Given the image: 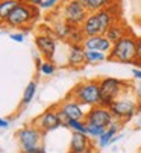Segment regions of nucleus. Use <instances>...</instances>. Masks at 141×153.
I'll return each instance as SVG.
<instances>
[{
    "mask_svg": "<svg viewBox=\"0 0 141 153\" xmlns=\"http://www.w3.org/2000/svg\"><path fill=\"white\" fill-rule=\"evenodd\" d=\"M140 108H141V102L137 99L134 90L129 88L120 97H117L112 102V105L109 106V111L112 112L115 120H120L123 123H128L135 115H138Z\"/></svg>",
    "mask_w": 141,
    "mask_h": 153,
    "instance_id": "nucleus-1",
    "label": "nucleus"
},
{
    "mask_svg": "<svg viewBox=\"0 0 141 153\" xmlns=\"http://www.w3.org/2000/svg\"><path fill=\"white\" fill-rule=\"evenodd\" d=\"M70 99H73L76 102H79L84 106L93 108L100 105V83L99 80H84L81 83H78L73 91L68 94Z\"/></svg>",
    "mask_w": 141,
    "mask_h": 153,
    "instance_id": "nucleus-2",
    "label": "nucleus"
},
{
    "mask_svg": "<svg viewBox=\"0 0 141 153\" xmlns=\"http://www.w3.org/2000/svg\"><path fill=\"white\" fill-rule=\"evenodd\" d=\"M135 55H137V38L132 33H128L112 44V49L108 53L106 61L120 62V64H135Z\"/></svg>",
    "mask_w": 141,
    "mask_h": 153,
    "instance_id": "nucleus-3",
    "label": "nucleus"
},
{
    "mask_svg": "<svg viewBox=\"0 0 141 153\" xmlns=\"http://www.w3.org/2000/svg\"><path fill=\"white\" fill-rule=\"evenodd\" d=\"M100 83V105L105 108H109L112 102L120 97L126 90L131 88V85L122 79H115V77H103L99 80Z\"/></svg>",
    "mask_w": 141,
    "mask_h": 153,
    "instance_id": "nucleus-4",
    "label": "nucleus"
},
{
    "mask_svg": "<svg viewBox=\"0 0 141 153\" xmlns=\"http://www.w3.org/2000/svg\"><path fill=\"white\" fill-rule=\"evenodd\" d=\"M38 9L34 5H28L25 2H21L8 17L5 21V25L9 27H23V26H29L38 18Z\"/></svg>",
    "mask_w": 141,
    "mask_h": 153,
    "instance_id": "nucleus-5",
    "label": "nucleus"
},
{
    "mask_svg": "<svg viewBox=\"0 0 141 153\" xmlns=\"http://www.w3.org/2000/svg\"><path fill=\"white\" fill-rule=\"evenodd\" d=\"M43 137H44V134L38 127H35L34 124L21 127L17 132L18 144L21 147V152H25V153H28L32 149L43 147Z\"/></svg>",
    "mask_w": 141,
    "mask_h": 153,
    "instance_id": "nucleus-6",
    "label": "nucleus"
},
{
    "mask_svg": "<svg viewBox=\"0 0 141 153\" xmlns=\"http://www.w3.org/2000/svg\"><path fill=\"white\" fill-rule=\"evenodd\" d=\"M88 15H90V12L84 8V5L79 0H67L62 6V20H65L72 26L81 27Z\"/></svg>",
    "mask_w": 141,
    "mask_h": 153,
    "instance_id": "nucleus-7",
    "label": "nucleus"
},
{
    "mask_svg": "<svg viewBox=\"0 0 141 153\" xmlns=\"http://www.w3.org/2000/svg\"><path fill=\"white\" fill-rule=\"evenodd\" d=\"M32 124L35 127H38L43 134H47V132H52V130L64 126V121L58 112V108L53 106L50 109H47V111H44L40 117H37L32 121Z\"/></svg>",
    "mask_w": 141,
    "mask_h": 153,
    "instance_id": "nucleus-8",
    "label": "nucleus"
},
{
    "mask_svg": "<svg viewBox=\"0 0 141 153\" xmlns=\"http://www.w3.org/2000/svg\"><path fill=\"white\" fill-rule=\"evenodd\" d=\"M58 112L64 121V127H65V121L67 120H85L87 112L84 111V105H81L79 102L73 100V99H65L64 102H61V105L56 106Z\"/></svg>",
    "mask_w": 141,
    "mask_h": 153,
    "instance_id": "nucleus-9",
    "label": "nucleus"
},
{
    "mask_svg": "<svg viewBox=\"0 0 141 153\" xmlns=\"http://www.w3.org/2000/svg\"><path fill=\"white\" fill-rule=\"evenodd\" d=\"M85 121L88 124H94V126H100V127L108 129L111 126V123L114 121V115L109 111V108H105L102 105H97V106L90 108L88 111H87Z\"/></svg>",
    "mask_w": 141,
    "mask_h": 153,
    "instance_id": "nucleus-10",
    "label": "nucleus"
},
{
    "mask_svg": "<svg viewBox=\"0 0 141 153\" xmlns=\"http://www.w3.org/2000/svg\"><path fill=\"white\" fill-rule=\"evenodd\" d=\"M35 46L40 50V53L43 55V58L46 61H52L55 56V50H56V41L53 36H50L49 33H41L35 36Z\"/></svg>",
    "mask_w": 141,
    "mask_h": 153,
    "instance_id": "nucleus-11",
    "label": "nucleus"
},
{
    "mask_svg": "<svg viewBox=\"0 0 141 153\" xmlns=\"http://www.w3.org/2000/svg\"><path fill=\"white\" fill-rule=\"evenodd\" d=\"M82 46L85 50H97V52L109 53L112 49V42L105 35H94V36H85Z\"/></svg>",
    "mask_w": 141,
    "mask_h": 153,
    "instance_id": "nucleus-12",
    "label": "nucleus"
},
{
    "mask_svg": "<svg viewBox=\"0 0 141 153\" xmlns=\"http://www.w3.org/2000/svg\"><path fill=\"white\" fill-rule=\"evenodd\" d=\"M91 147H94L93 143H91V137H88L87 134H79V132L72 134V141H70V152L68 153H85Z\"/></svg>",
    "mask_w": 141,
    "mask_h": 153,
    "instance_id": "nucleus-13",
    "label": "nucleus"
},
{
    "mask_svg": "<svg viewBox=\"0 0 141 153\" xmlns=\"http://www.w3.org/2000/svg\"><path fill=\"white\" fill-rule=\"evenodd\" d=\"M85 49L82 44H72L68 52V67L72 68H81L85 65Z\"/></svg>",
    "mask_w": 141,
    "mask_h": 153,
    "instance_id": "nucleus-14",
    "label": "nucleus"
},
{
    "mask_svg": "<svg viewBox=\"0 0 141 153\" xmlns=\"http://www.w3.org/2000/svg\"><path fill=\"white\" fill-rule=\"evenodd\" d=\"M82 32L85 36H94V35H103L102 30V25L99 21V17L96 12H93L87 17V20L84 21V25L81 26Z\"/></svg>",
    "mask_w": 141,
    "mask_h": 153,
    "instance_id": "nucleus-15",
    "label": "nucleus"
},
{
    "mask_svg": "<svg viewBox=\"0 0 141 153\" xmlns=\"http://www.w3.org/2000/svg\"><path fill=\"white\" fill-rule=\"evenodd\" d=\"M123 121H120V120H115L114 118V121L111 123V126L105 130V134L100 137V138H97V144H99V147L100 149H105V147H108L109 146V141L119 134V130L123 127Z\"/></svg>",
    "mask_w": 141,
    "mask_h": 153,
    "instance_id": "nucleus-16",
    "label": "nucleus"
},
{
    "mask_svg": "<svg viewBox=\"0 0 141 153\" xmlns=\"http://www.w3.org/2000/svg\"><path fill=\"white\" fill-rule=\"evenodd\" d=\"M129 32H128V29L122 25V23H119V21H115V23L106 30V33H105V36L112 42V44H114V42H117V41H119V39H122L125 35H128Z\"/></svg>",
    "mask_w": 141,
    "mask_h": 153,
    "instance_id": "nucleus-17",
    "label": "nucleus"
},
{
    "mask_svg": "<svg viewBox=\"0 0 141 153\" xmlns=\"http://www.w3.org/2000/svg\"><path fill=\"white\" fill-rule=\"evenodd\" d=\"M79 2L84 5V8L90 14H93V12L102 11L105 8H109L114 3V0H79Z\"/></svg>",
    "mask_w": 141,
    "mask_h": 153,
    "instance_id": "nucleus-18",
    "label": "nucleus"
},
{
    "mask_svg": "<svg viewBox=\"0 0 141 153\" xmlns=\"http://www.w3.org/2000/svg\"><path fill=\"white\" fill-rule=\"evenodd\" d=\"M21 3V0H2L0 2V23L5 25L9 14Z\"/></svg>",
    "mask_w": 141,
    "mask_h": 153,
    "instance_id": "nucleus-19",
    "label": "nucleus"
},
{
    "mask_svg": "<svg viewBox=\"0 0 141 153\" xmlns=\"http://www.w3.org/2000/svg\"><path fill=\"white\" fill-rule=\"evenodd\" d=\"M108 59V55L103 53V52H97V50H85V61L87 64H100L103 61Z\"/></svg>",
    "mask_w": 141,
    "mask_h": 153,
    "instance_id": "nucleus-20",
    "label": "nucleus"
},
{
    "mask_svg": "<svg viewBox=\"0 0 141 153\" xmlns=\"http://www.w3.org/2000/svg\"><path fill=\"white\" fill-rule=\"evenodd\" d=\"M73 27H75V26L68 25L65 20H61V21H58V23L55 25V33H56V36H58V38L67 39V38H68V35H70V32H72V29H73Z\"/></svg>",
    "mask_w": 141,
    "mask_h": 153,
    "instance_id": "nucleus-21",
    "label": "nucleus"
},
{
    "mask_svg": "<svg viewBox=\"0 0 141 153\" xmlns=\"http://www.w3.org/2000/svg\"><path fill=\"white\" fill-rule=\"evenodd\" d=\"M65 127L72 129V132L87 134V121L85 120H67L65 121Z\"/></svg>",
    "mask_w": 141,
    "mask_h": 153,
    "instance_id": "nucleus-22",
    "label": "nucleus"
},
{
    "mask_svg": "<svg viewBox=\"0 0 141 153\" xmlns=\"http://www.w3.org/2000/svg\"><path fill=\"white\" fill-rule=\"evenodd\" d=\"M37 93V82H29L28 86L25 88V93H23V97H21V105H28L32 102L34 96Z\"/></svg>",
    "mask_w": 141,
    "mask_h": 153,
    "instance_id": "nucleus-23",
    "label": "nucleus"
},
{
    "mask_svg": "<svg viewBox=\"0 0 141 153\" xmlns=\"http://www.w3.org/2000/svg\"><path fill=\"white\" fill-rule=\"evenodd\" d=\"M105 127H100V126H94V124H88L87 123V134L88 137L91 138H100L103 134H105Z\"/></svg>",
    "mask_w": 141,
    "mask_h": 153,
    "instance_id": "nucleus-24",
    "label": "nucleus"
},
{
    "mask_svg": "<svg viewBox=\"0 0 141 153\" xmlns=\"http://www.w3.org/2000/svg\"><path fill=\"white\" fill-rule=\"evenodd\" d=\"M55 70H56V65H55L52 61H44V62L41 64V67H40V71H41L43 74H46V76L53 74Z\"/></svg>",
    "mask_w": 141,
    "mask_h": 153,
    "instance_id": "nucleus-25",
    "label": "nucleus"
},
{
    "mask_svg": "<svg viewBox=\"0 0 141 153\" xmlns=\"http://www.w3.org/2000/svg\"><path fill=\"white\" fill-rule=\"evenodd\" d=\"M134 65H138L141 68V38L137 39V55H135V64Z\"/></svg>",
    "mask_w": 141,
    "mask_h": 153,
    "instance_id": "nucleus-26",
    "label": "nucleus"
},
{
    "mask_svg": "<svg viewBox=\"0 0 141 153\" xmlns=\"http://www.w3.org/2000/svg\"><path fill=\"white\" fill-rule=\"evenodd\" d=\"M9 38L12 41L23 42V41H25V33H23V32H14V33H9Z\"/></svg>",
    "mask_w": 141,
    "mask_h": 153,
    "instance_id": "nucleus-27",
    "label": "nucleus"
},
{
    "mask_svg": "<svg viewBox=\"0 0 141 153\" xmlns=\"http://www.w3.org/2000/svg\"><path fill=\"white\" fill-rule=\"evenodd\" d=\"M58 2H59V0H44L43 5H41V8H44V9H52L53 6L58 5Z\"/></svg>",
    "mask_w": 141,
    "mask_h": 153,
    "instance_id": "nucleus-28",
    "label": "nucleus"
},
{
    "mask_svg": "<svg viewBox=\"0 0 141 153\" xmlns=\"http://www.w3.org/2000/svg\"><path fill=\"white\" fill-rule=\"evenodd\" d=\"M134 93H135V96H137V99L141 102V80L134 86Z\"/></svg>",
    "mask_w": 141,
    "mask_h": 153,
    "instance_id": "nucleus-29",
    "label": "nucleus"
},
{
    "mask_svg": "<svg viewBox=\"0 0 141 153\" xmlns=\"http://www.w3.org/2000/svg\"><path fill=\"white\" fill-rule=\"evenodd\" d=\"M132 74H134L135 79L141 80V68H134V70H132Z\"/></svg>",
    "mask_w": 141,
    "mask_h": 153,
    "instance_id": "nucleus-30",
    "label": "nucleus"
},
{
    "mask_svg": "<svg viewBox=\"0 0 141 153\" xmlns=\"http://www.w3.org/2000/svg\"><path fill=\"white\" fill-rule=\"evenodd\" d=\"M9 126V121L5 120V118H0V129H6Z\"/></svg>",
    "mask_w": 141,
    "mask_h": 153,
    "instance_id": "nucleus-31",
    "label": "nucleus"
},
{
    "mask_svg": "<svg viewBox=\"0 0 141 153\" xmlns=\"http://www.w3.org/2000/svg\"><path fill=\"white\" fill-rule=\"evenodd\" d=\"M43 2H44V0H29V3L34 5V6H41Z\"/></svg>",
    "mask_w": 141,
    "mask_h": 153,
    "instance_id": "nucleus-32",
    "label": "nucleus"
},
{
    "mask_svg": "<svg viewBox=\"0 0 141 153\" xmlns=\"http://www.w3.org/2000/svg\"><path fill=\"white\" fill-rule=\"evenodd\" d=\"M120 138H123V135H120V134H117V135H115V137H114V138H112V140L109 141V146H111V144H114V143H117V141H119Z\"/></svg>",
    "mask_w": 141,
    "mask_h": 153,
    "instance_id": "nucleus-33",
    "label": "nucleus"
},
{
    "mask_svg": "<svg viewBox=\"0 0 141 153\" xmlns=\"http://www.w3.org/2000/svg\"><path fill=\"white\" fill-rule=\"evenodd\" d=\"M138 124L141 126V108H140V111H138Z\"/></svg>",
    "mask_w": 141,
    "mask_h": 153,
    "instance_id": "nucleus-34",
    "label": "nucleus"
},
{
    "mask_svg": "<svg viewBox=\"0 0 141 153\" xmlns=\"http://www.w3.org/2000/svg\"><path fill=\"white\" fill-rule=\"evenodd\" d=\"M138 25L141 26V15H140V18H138Z\"/></svg>",
    "mask_w": 141,
    "mask_h": 153,
    "instance_id": "nucleus-35",
    "label": "nucleus"
},
{
    "mask_svg": "<svg viewBox=\"0 0 141 153\" xmlns=\"http://www.w3.org/2000/svg\"><path fill=\"white\" fill-rule=\"evenodd\" d=\"M41 153H46V149H43V150H41Z\"/></svg>",
    "mask_w": 141,
    "mask_h": 153,
    "instance_id": "nucleus-36",
    "label": "nucleus"
},
{
    "mask_svg": "<svg viewBox=\"0 0 141 153\" xmlns=\"http://www.w3.org/2000/svg\"><path fill=\"white\" fill-rule=\"evenodd\" d=\"M21 153H25V152H21Z\"/></svg>",
    "mask_w": 141,
    "mask_h": 153,
    "instance_id": "nucleus-37",
    "label": "nucleus"
},
{
    "mask_svg": "<svg viewBox=\"0 0 141 153\" xmlns=\"http://www.w3.org/2000/svg\"><path fill=\"white\" fill-rule=\"evenodd\" d=\"M0 2H2V0H0Z\"/></svg>",
    "mask_w": 141,
    "mask_h": 153,
    "instance_id": "nucleus-38",
    "label": "nucleus"
}]
</instances>
